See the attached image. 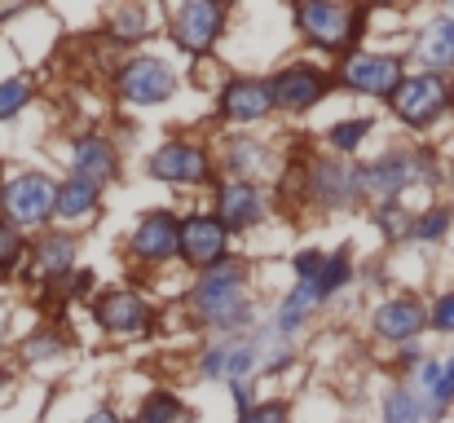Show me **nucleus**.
<instances>
[{"instance_id": "23", "label": "nucleus", "mask_w": 454, "mask_h": 423, "mask_svg": "<svg viewBox=\"0 0 454 423\" xmlns=\"http://www.w3.org/2000/svg\"><path fill=\"white\" fill-rule=\"evenodd\" d=\"M313 304H322V300H317V291H313V286H304V282H296V291H292V295L278 304V313H274V331H278V335H296V331L304 326V317H309V309H313Z\"/></svg>"}, {"instance_id": "17", "label": "nucleus", "mask_w": 454, "mask_h": 423, "mask_svg": "<svg viewBox=\"0 0 454 423\" xmlns=\"http://www.w3.org/2000/svg\"><path fill=\"white\" fill-rule=\"evenodd\" d=\"M270 111H274V98L265 80H230L221 93V115L230 124H261Z\"/></svg>"}, {"instance_id": "40", "label": "nucleus", "mask_w": 454, "mask_h": 423, "mask_svg": "<svg viewBox=\"0 0 454 423\" xmlns=\"http://www.w3.org/2000/svg\"><path fill=\"white\" fill-rule=\"evenodd\" d=\"M4 384H9V375H4V371H0V393H4Z\"/></svg>"}, {"instance_id": "36", "label": "nucleus", "mask_w": 454, "mask_h": 423, "mask_svg": "<svg viewBox=\"0 0 454 423\" xmlns=\"http://www.w3.org/2000/svg\"><path fill=\"white\" fill-rule=\"evenodd\" d=\"M230 393H234V406H239V415H247V411H252V384H247V380H239Z\"/></svg>"}, {"instance_id": "35", "label": "nucleus", "mask_w": 454, "mask_h": 423, "mask_svg": "<svg viewBox=\"0 0 454 423\" xmlns=\"http://www.w3.org/2000/svg\"><path fill=\"white\" fill-rule=\"evenodd\" d=\"M239 423H292L283 402H265V406H252L247 415H239Z\"/></svg>"}, {"instance_id": "4", "label": "nucleus", "mask_w": 454, "mask_h": 423, "mask_svg": "<svg viewBox=\"0 0 454 423\" xmlns=\"http://www.w3.org/2000/svg\"><path fill=\"white\" fill-rule=\"evenodd\" d=\"M388 106L406 129H428L454 106V89L446 75H433V71L428 75H406L397 84V93L388 98Z\"/></svg>"}, {"instance_id": "31", "label": "nucleus", "mask_w": 454, "mask_h": 423, "mask_svg": "<svg viewBox=\"0 0 454 423\" xmlns=\"http://www.w3.org/2000/svg\"><path fill=\"white\" fill-rule=\"evenodd\" d=\"M371 129H375L371 120H344V124H335L331 129V150L335 154H353L362 141L371 137Z\"/></svg>"}, {"instance_id": "16", "label": "nucleus", "mask_w": 454, "mask_h": 423, "mask_svg": "<svg viewBox=\"0 0 454 423\" xmlns=\"http://www.w3.org/2000/svg\"><path fill=\"white\" fill-rule=\"evenodd\" d=\"M424 326H428V309L415 295H393V300L375 304V313H371V331L380 340H393V344L415 340Z\"/></svg>"}, {"instance_id": "37", "label": "nucleus", "mask_w": 454, "mask_h": 423, "mask_svg": "<svg viewBox=\"0 0 454 423\" xmlns=\"http://www.w3.org/2000/svg\"><path fill=\"white\" fill-rule=\"evenodd\" d=\"M84 423H129V419H120L115 411H93V415H89Z\"/></svg>"}, {"instance_id": "8", "label": "nucleus", "mask_w": 454, "mask_h": 423, "mask_svg": "<svg viewBox=\"0 0 454 423\" xmlns=\"http://www.w3.org/2000/svg\"><path fill=\"white\" fill-rule=\"evenodd\" d=\"M270 84V98H274V111H287V115H301L309 106H317L322 98H326V89H331V80H326V71L322 67H283L274 80H265Z\"/></svg>"}, {"instance_id": "25", "label": "nucleus", "mask_w": 454, "mask_h": 423, "mask_svg": "<svg viewBox=\"0 0 454 423\" xmlns=\"http://www.w3.org/2000/svg\"><path fill=\"white\" fill-rule=\"evenodd\" d=\"M137 423H190V411L172 393H151L137 411Z\"/></svg>"}, {"instance_id": "30", "label": "nucleus", "mask_w": 454, "mask_h": 423, "mask_svg": "<svg viewBox=\"0 0 454 423\" xmlns=\"http://www.w3.org/2000/svg\"><path fill=\"white\" fill-rule=\"evenodd\" d=\"M22 261H27V234L13 230L9 221H0V278L13 274Z\"/></svg>"}, {"instance_id": "11", "label": "nucleus", "mask_w": 454, "mask_h": 423, "mask_svg": "<svg viewBox=\"0 0 454 423\" xmlns=\"http://www.w3.org/2000/svg\"><path fill=\"white\" fill-rule=\"evenodd\" d=\"M146 168H151L154 181H168V185H203V181H212V159L199 145H190V141H163Z\"/></svg>"}, {"instance_id": "29", "label": "nucleus", "mask_w": 454, "mask_h": 423, "mask_svg": "<svg viewBox=\"0 0 454 423\" xmlns=\"http://www.w3.org/2000/svg\"><path fill=\"white\" fill-rule=\"evenodd\" d=\"M348 274H353V265H348V252H335V256H326L322 261V270H317V300H331L344 282H348Z\"/></svg>"}, {"instance_id": "19", "label": "nucleus", "mask_w": 454, "mask_h": 423, "mask_svg": "<svg viewBox=\"0 0 454 423\" xmlns=\"http://www.w3.org/2000/svg\"><path fill=\"white\" fill-rule=\"evenodd\" d=\"M115 172H120V159H115V145L111 141L98 137V133L75 137V145H71V176H84L93 185H106V181H115Z\"/></svg>"}, {"instance_id": "3", "label": "nucleus", "mask_w": 454, "mask_h": 423, "mask_svg": "<svg viewBox=\"0 0 454 423\" xmlns=\"http://www.w3.org/2000/svg\"><path fill=\"white\" fill-rule=\"evenodd\" d=\"M296 27L309 44L326 49V53H340L344 44H353L362 35V13L353 4H340V0H301L296 4Z\"/></svg>"}, {"instance_id": "18", "label": "nucleus", "mask_w": 454, "mask_h": 423, "mask_svg": "<svg viewBox=\"0 0 454 423\" xmlns=\"http://www.w3.org/2000/svg\"><path fill=\"white\" fill-rule=\"evenodd\" d=\"M256 366H261V349H256L252 340L212 344V349L203 353V375H207V380H230V384H239V380H247Z\"/></svg>"}, {"instance_id": "2", "label": "nucleus", "mask_w": 454, "mask_h": 423, "mask_svg": "<svg viewBox=\"0 0 454 423\" xmlns=\"http://www.w3.org/2000/svg\"><path fill=\"white\" fill-rule=\"evenodd\" d=\"M53 194L58 181L44 172H13L0 181V221H9L22 234H44L53 221Z\"/></svg>"}, {"instance_id": "5", "label": "nucleus", "mask_w": 454, "mask_h": 423, "mask_svg": "<svg viewBox=\"0 0 454 423\" xmlns=\"http://www.w3.org/2000/svg\"><path fill=\"white\" fill-rule=\"evenodd\" d=\"M225 31V0H181L172 13V40L185 53H212Z\"/></svg>"}, {"instance_id": "15", "label": "nucleus", "mask_w": 454, "mask_h": 423, "mask_svg": "<svg viewBox=\"0 0 454 423\" xmlns=\"http://www.w3.org/2000/svg\"><path fill=\"white\" fill-rule=\"evenodd\" d=\"M176 230H181V221H176L172 212L154 208V212H146V216L137 221L129 247H133V256H137L142 265H163V261L176 256Z\"/></svg>"}, {"instance_id": "9", "label": "nucleus", "mask_w": 454, "mask_h": 423, "mask_svg": "<svg viewBox=\"0 0 454 423\" xmlns=\"http://www.w3.org/2000/svg\"><path fill=\"white\" fill-rule=\"evenodd\" d=\"M340 80H344L353 93H366V98H393L397 84L406 80V71H402L397 58H384V53H348L344 67H340Z\"/></svg>"}, {"instance_id": "28", "label": "nucleus", "mask_w": 454, "mask_h": 423, "mask_svg": "<svg viewBox=\"0 0 454 423\" xmlns=\"http://www.w3.org/2000/svg\"><path fill=\"white\" fill-rule=\"evenodd\" d=\"M146 31H151V18H146V9L133 0V4H124L120 13H115V22H111V40H146Z\"/></svg>"}, {"instance_id": "24", "label": "nucleus", "mask_w": 454, "mask_h": 423, "mask_svg": "<svg viewBox=\"0 0 454 423\" xmlns=\"http://www.w3.org/2000/svg\"><path fill=\"white\" fill-rule=\"evenodd\" d=\"M424 419H428V411H424L415 388H393L384 397V423H424Z\"/></svg>"}, {"instance_id": "22", "label": "nucleus", "mask_w": 454, "mask_h": 423, "mask_svg": "<svg viewBox=\"0 0 454 423\" xmlns=\"http://www.w3.org/2000/svg\"><path fill=\"white\" fill-rule=\"evenodd\" d=\"M415 53H419V62L424 67H433V75H442V71H454V18H433L424 31H419V44H415Z\"/></svg>"}, {"instance_id": "26", "label": "nucleus", "mask_w": 454, "mask_h": 423, "mask_svg": "<svg viewBox=\"0 0 454 423\" xmlns=\"http://www.w3.org/2000/svg\"><path fill=\"white\" fill-rule=\"evenodd\" d=\"M31 93H35V84H31L27 75H9V80H0V124L13 120V115H22V111L31 106Z\"/></svg>"}, {"instance_id": "12", "label": "nucleus", "mask_w": 454, "mask_h": 423, "mask_svg": "<svg viewBox=\"0 0 454 423\" xmlns=\"http://www.w3.org/2000/svg\"><path fill=\"white\" fill-rule=\"evenodd\" d=\"M98 322L111 331V335H120V340H137V335H146L154 326V313L151 304L137 295V291H129V286H120V291H106L102 300H98Z\"/></svg>"}, {"instance_id": "27", "label": "nucleus", "mask_w": 454, "mask_h": 423, "mask_svg": "<svg viewBox=\"0 0 454 423\" xmlns=\"http://www.w3.org/2000/svg\"><path fill=\"white\" fill-rule=\"evenodd\" d=\"M419 402H424L428 419H442V415H446V406L454 402V357H450V362H442V371H437L433 388H428Z\"/></svg>"}, {"instance_id": "13", "label": "nucleus", "mask_w": 454, "mask_h": 423, "mask_svg": "<svg viewBox=\"0 0 454 423\" xmlns=\"http://www.w3.org/2000/svg\"><path fill=\"white\" fill-rule=\"evenodd\" d=\"M428 168V154H411V150H397V154H384L380 163L362 168V190L393 203L406 185H415V176Z\"/></svg>"}, {"instance_id": "42", "label": "nucleus", "mask_w": 454, "mask_h": 423, "mask_svg": "<svg viewBox=\"0 0 454 423\" xmlns=\"http://www.w3.org/2000/svg\"><path fill=\"white\" fill-rule=\"evenodd\" d=\"M4 18H9V13H0V22H4Z\"/></svg>"}, {"instance_id": "41", "label": "nucleus", "mask_w": 454, "mask_h": 423, "mask_svg": "<svg viewBox=\"0 0 454 423\" xmlns=\"http://www.w3.org/2000/svg\"><path fill=\"white\" fill-rule=\"evenodd\" d=\"M442 4H446V9H454V0H442Z\"/></svg>"}, {"instance_id": "39", "label": "nucleus", "mask_w": 454, "mask_h": 423, "mask_svg": "<svg viewBox=\"0 0 454 423\" xmlns=\"http://www.w3.org/2000/svg\"><path fill=\"white\" fill-rule=\"evenodd\" d=\"M4 335H9V304L0 300V344H4Z\"/></svg>"}, {"instance_id": "38", "label": "nucleus", "mask_w": 454, "mask_h": 423, "mask_svg": "<svg viewBox=\"0 0 454 423\" xmlns=\"http://www.w3.org/2000/svg\"><path fill=\"white\" fill-rule=\"evenodd\" d=\"M371 9H406V4H415V0H366Z\"/></svg>"}, {"instance_id": "21", "label": "nucleus", "mask_w": 454, "mask_h": 423, "mask_svg": "<svg viewBox=\"0 0 454 423\" xmlns=\"http://www.w3.org/2000/svg\"><path fill=\"white\" fill-rule=\"evenodd\" d=\"M98 203H102V185H93L84 176H67L58 185V194H53V221L80 225V221H89L98 212Z\"/></svg>"}, {"instance_id": "6", "label": "nucleus", "mask_w": 454, "mask_h": 423, "mask_svg": "<svg viewBox=\"0 0 454 423\" xmlns=\"http://www.w3.org/2000/svg\"><path fill=\"white\" fill-rule=\"evenodd\" d=\"M115 89H120V98L133 102V106H159V102H168V98L176 93V75H172V67L159 62V58H129V62L115 71Z\"/></svg>"}, {"instance_id": "34", "label": "nucleus", "mask_w": 454, "mask_h": 423, "mask_svg": "<svg viewBox=\"0 0 454 423\" xmlns=\"http://www.w3.org/2000/svg\"><path fill=\"white\" fill-rule=\"evenodd\" d=\"M428 326L442 331V335H454V291H446V295L428 309Z\"/></svg>"}, {"instance_id": "10", "label": "nucleus", "mask_w": 454, "mask_h": 423, "mask_svg": "<svg viewBox=\"0 0 454 423\" xmlns=\"http://www.w3.org/2000/svg\"><path fill=\"white\" fill-rule=\"evenodd\" d=\"M309 194H313V203L326 208V212L353 208V203L366 194V190H362V168H348L344 159H322V163H313Z\"/></svg>"}, {"instance_id": "14", "label": "nucleus", "mask_w": 454, "mask_h": 423, "mask_svg": "<svg viewBox=\"0 0 454 423\" xmlns=\"http://www.w3.org/2000/svg\"><path fill=\"white\" fill-rule=\"evenodd\" d=\"M265 216H270V208H265V199H261V190H256L252 181H234V176H230V181L216 190V221H221L225 230L247 234V230H256Z\"/></svg>"}, {"instance_id": "33", "label": "nucleus", "mask_w": 454, "mask_h": 423, "mask_svg": "<svg viewBox=\"0 0 454 423\" xmlns=\"http://www.w3.org/2000/svg\"><path fill=\"white\" fill-rule=\"evenodd\" d=\"M53 353H62V335H58V331H35V335L22 344V362H44V357H53Z\"/></svg>"}, {"instance_id": "7", "label": "nucleus", "mask_w": 454, "mask_h": 423, "mask_svg": "<svg viewBox=\"0 0 454 423\" xmlns=\"http://www.w3.org/2000/svg\"><path fill=\"white\" fill-rule=\"evenodd\" d=\"M225 252H230V230H225L216 216L194 212V216L181 221V230H176V256H181L185 265L212 270V265L225 261Z\"/></svg>"}, {"instance_id": "20", "label": "nucleus", "mask_w": 454, "mask_h": 423, "mask_svg": "<svg viewBox=\"0 0 454 423\" xmlns=\"http://www.w3.org/2000/svg\"><path fill=\"white\" fill-rule=\"evenodd\" d=\"M27 256H31L35 278L67 282L71 270H75V239H71V234H49V230H44V234L27 247Z\"/></svg>"}, {"instance_id": "32", "label": "nucleus", "mask_w": 454, "mask_h": 423, "mask_svg": "<svg viewBox=\"0 0 454 423\" xmlns=\"http://www.w3.org/2000/svg\"><path fill=\"white\" fill-rule=\"evenodd\" d=\"M446 230H450V208H433L428 216L411 221V234H415V239H424V243H437Z\"/></svg>"}, {"instance_id": "1", "label": "nucleus", "mask_w": 454, "mask_h": 423, "mask_svg": "<svg viewBox=\"0 0 454 423\" xmlns=\"http://www.w3.org/2000/svg\"><path fill=\"white\" fill-rule=\"evenodd\" d=\"M190 309L203 326L212 331H239L252 322V300H247V265L243 261H221L212 270H199L190 286Z\"/></svg>"}]
</instances>
